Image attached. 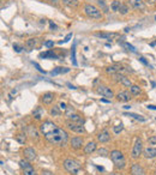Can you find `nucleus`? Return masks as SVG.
<instances>
[{
	"label": "nucleus",
	"mask_w": 156,
	"mask_h": 175,
	"mask_svg": "<svg viewBox=\"0 0 156 175\" xmlns=\"http://www.w3.org/2000/svg\"><path fill=\"white\" fill-rule=\"evenodd\" d=\"M40 131L43 134V137L46 138V140L53 145L64 146L69 140V133L52 121L42 122L40 126Z\"/></svg>",
	"instance_id": "nucleus-1"
},
{
	"label": "nucleus",
	"mask_w": 156,
	"mask_h": 175,
	"mask_svg": "<svg viewBox=\"0 0 156 175\" xmlns=\"http://www.w3.org/2000/svg\"><path fill=\"white\" fill-rule=\"evenodd\" d=\"M64 168L72 175H77L80 172V169H82L79 162L73 160V158H66L64 161Z\"/></svg>",
	"instance_id": "nucleus-2"
},
{
	"label": "nucleus",
	"mask_w": 156,
	"mask_h": 175,
	"mask_svg": "<svg viewBox=\"0 0 156 175\" xmlns=\"http://www.w3.org/2000/svg\"><path fill=\"white\" fill-rule=\"evenodd\" d=\"M110 158L113 161V163L115 164V167L119 169H123L126 166V161H125L124 153L120 151V150H113L110 151Z\"/></svg>",
	"instance_id": "nucleus-3"
},
{
	"label": "nucleus",
	"mask_w": 156,
	"mask_h": 175,
	"mask_svg": "<svg viewBox=\"0 0 156 175\" xmlns=\"http://www.w3.org/2000/svg\"><path fill=\"white\" fill-rule=\"evenodd\" d=\"M84 13H85L89 18H93V19H102V12L99 7H96L95 5L91 4H85L84 5Z\"/></svg>",
	"instance_id": "nucleus-4"
},
{
	"label": "nucleus",
	"mask_w": 156,
	"mask_h": 175,
	"mask_svg": "<svg viewBox=\"0 0 156 175\" xmlns=\"http://www.w3.org/2000/svg\"><path fill=\"white\" fill-rule=\"evenodd\" d=\"M19 167L22 169L24 175H37L34 167L30 164V162L27 160H21L19 161Z\"/></svg>",
	"instance_id": "nucleus-5"
},
{
	"label": "nucleus",
	"mask_w": 156,
	"mask_h": 175,
	"mask_svg": "<svg viewBox=\"0 0 156 175\" xmlns=\"http://www.w3.org/2000/svg\"><path fill=\"white\" fill-rule=\"evenodd\" d=\"M142 151H143V144H142V140L139 138H136L134 140V144H133L132 151H131V157L133 160H137L142 155Z\"/></svg>",
	"instance_id": "nucleus-6"
},
{
	"label": "nucleus",
	"mask_w": 156,
	"mask_h": 175,
	"mask_svg": "<svg viewBox=\"0 0 156 175\" xmlns=\"http://www.w3.org/2000/svg\"><path fill=\"white\" fill-rule=\"evenodd\" d=\"M66 126H67V129H70V131L76 132V133H84V132H85L83 124H79V122L67 120V121H66Z\"/></svg>",
	"instance_id": "nucleus-7"
},
{
	"label": "nucleus",
	"mask_w": 156,
	"mask_h": 175,
	"mask_svg": "<svg viewBox=\"0 0 156 175\" xmlns=\"http://www.w3.org/2000/svg\"><path fill=\"white\" fill-rule=\"evenodd\" d=\"M97 92L103 96V97H107V99H112V97H114V94L112 91V89L108 88L107 85H99L97 86Z\"/></svg>",
	"instance_id": "nucleus-8"
},
{
	"label": "nucleus",
	"mask_w": 156,
	"mask_h": 175,
	"mask_svg": "<svg viewBox=\"0 0 156 175\" xmlns=\"http://www.w3.org/2000/svg\"><path fill=\"white\" fill-rule=\"evenodd\" d=\"M127 4L133 10H139V11H144L145 10V4L142 0H127Z\"/></svg>",
	"instance_id": "nucleus-9"
},
{
	"label": "nucleus",
	"mask_w": 156,
	"mask_h": 175,
	"mask_svg": "<svg viewBox=\"0 0 156 175\" xmlns=\"http://www.w3.org/2000/svg\"><path fill=\"white\" fill-rule=\"evenodd\" d=\"M23 155H24V158L27 161H34L36 158V151L34 150V148H25L23 150Z\"/></svg>",
	"instance_id": "nucleus-10"
},
{
	"label": "nucleus",
	"mask_w": 156,
	"mask_h": 175,
	"mask_svg": "<svg viewBox=\"0 0 156 175\" xmlns=\"http://www.w3.org/2000/svg\"><path fill=\"white\" fill-rule=\"evenodd\" d=\"M131 96H132L131 92H129L125 90V91H120L119 94H118L117 99H118V101H120V102H129L130 100L132 99Z\"/></svg>",
	"instance_id": "nucleus-11"
},
{
	"label": "nucleus",
	"mask_w": 156,
	"mask_h": 175,
	"mask_svg": "<svg viewBox=\"0 0 156 175\" xmlns=\"http://www.w3.org/2000/svg\"><path fill=\"white\" fill-rule=\"evenodd\" d=\"M131 175H145V172L139 163H133L131 166Z\"/></svg>",
	"instance_id": "nucleus-12"
},
{
	"label": "nucleus",
	"mask_w": 156,
	"mask_h": 175,
	"mask_svg": "<svg viewBox=\"0 0 156 175\" xmlns=\"http://www.w3.org/2000/svg\"><path fill=\"white\" fill-rule=\"evenodd\" d=\"M109 139H110V134H109V132L107 129H103L97 134V140L100 143H107Z\"/></svg>",
	"instance_id": "nucleus-13"
},
{
	"label": "nucleus",
	"mask_w": 156,
	"mask_h": 175,
	"mask_svg": "<svg viewBox=\"0 0 156 175\" xmlns=\"http://www.w3.org/2000/svg\"><path fill=\"white\" fill-rule=\"evenodd\" d=\"M70 144L73 149L78 150V149H80V148H82V145H83V138L82 137H73L70 140Z\"/></svg>",
	"instance_id": "nucleus-14"
},
{
	"label": "nucleus",
	"mask_w": 156,
	"mask_h": 175,
	"mask_svg": "<svg viewBox=\"0 0 156 175\" xmlns=\"http://www.w3.org/2000/svg\"><path fill=\"white\" fill-rule=\"evenodd\" d=\"M95 151H96V143H95V142H89V143L84 146V153H85V155H91V153Z\"/></svg>",
	"instance_id": "nucleus-15"
},
{
	"label": "nucleus",
	"mask_w": 156,
	"mask_h": 175,
	"mask_svg": "<svg viewBox=\"0 0 156 175\" xmlns=\"http://www.w3.org/2000/svg\"><path fill=\"white\" fill-rule=\"evenodd\" d=\"M143 155H144L145 158H155L156 148H147V149L143 151Z\"/></svg>",
	"instance_id": "nucleus-16"
},
{
	"label": "nucleus",
	"mask_w": 156,
	"mask_h": 175,
	"mask_svg": "<svg viewBox=\"0 0 156 175\" xmlns=\"http://www.w3.org/2000/svg\"><path fill=\"white\" fill-rule=\"evenodd\" d=\"M54 94L53 92H46V94H43V96H42V102L45 103V105H51L53 101H54Z\"/></svg>",
	"instance_id": "nucleus-17"
},
{
	"label": "nucleus",
	"mask_w": 156,
	"mask_h": 175,
	"mask_svg": "<svg viewBox=\"0 0 156 175\" xmlns=\"http://www.w3.org/2000/svg\"><path fill=\"white\" fill-rule=\"evenodd\" d=\"M121 71H123V67L117 66V65H113V66L106 67V72H107L108 75H117V73H120Z\"/></svg>",
	"instance_id": "nucleus-18"
},
{
	"label": "nucleus",
	"mask_w": 156,
	"mask_h": 175,
	"mask_svg": "<svg viewBox=\"0 0 156 175\" xmlns=\"http://www.w3.org/2000/svg\"><path fill=\"white\" fill-rule=\"evenodd\" d=\"M94 35H95V36H97V37L106 38V40H112L113 37H115V36H117V34H115V32H95Z\"/></svg>",
	"instance_id": "nucleus-19"
},
{
	"label": "nucleus",
	"mask_w": 156,
	"mask_h": 175,
	"mask_svg": "<svg viewBox=\"0 0 156 175\" xmlns=\"http://www.w3.org/2000/svg\"><path fill=\"white\" fill-rule=\"evenodd\" d=\"M40 58H43V59H58V55L53 51H47L45 53L40 54Z\"/></svg>",
	"instance_id": "nucleus-20"
},
{
	"label": "nucleus",
	"mask_w": 156,
	"mask_h": 175,
	"mask_svg": "<svg viewBox=\"0 0 156 175\" xmlns=\"http://www.w3.org/2000/svg\"><path fill=\"white\" fill-rule=\"evenodd\" d=\"M32 115H34V118H35L36 120H41L42 116H43V109H42L41 107H36V108L34 109V112H32Z\"/></svg>",
	"instance_id": "nucleus-21"
},
{
	"label": "nucleus",
	"mask_w": 156,
	"mask_h": 175,
	"mask_svg": "<svg viewBox=\"0 0 156 175\" xmlns=\"http://www.w3.org/2000/svg\"><path fill=\"white\" fill-rule=\"evenodd\" d=\"M67 72H70V69H67V67H55L51 75L56 76V75H62V73H67Z\"/></svg>",
	"instance_id": "nucleus-22"
},
{
	"label": "nucleus",
	"mask_w": 156,
	"mask_h": 175,
	"mask_svg": "<svg viewBox=\"0 0 156 175\" xmlns=\"http://www.w3.org/2000/svg\"><path fill=\"white\" fill-rule=\"evenodd\" d=\"M62 1V4L65 5V6H69V7H73V8H76L79 5V1L78 0H61Z\"/></svg>",
	"instance_id": "nucleus-23"
},
{
	"label": "nucleus",
	"mask_w": 156,
	"mask_h": 175,
	"mask_svg": "<svg viewBox=\"0 0 156 175\" xmlns=\"http://www.w3.org/2000/svg\"><path fill=\"white\" fill-rule=\"evenodd\" d=\"M121 5H123L121 1L114 0V1L110 4V8H112V11H114V12H119V10H120V7H121Z\"/></svg>",
	"instance_id": "nucleus-24"
},
{
	"label": "nucleus",
	"mask_w": 156,
	"mask_h": 175,
	"mask_svg": "<svg viewBox=\"0 0 156 175\" xmlns=\"http://www.w3.org/2000/svg\"><path fill=\"white\" fill-rule=\"evenodd\" d=\"M36 42H37L36 38H29V40H27V42H25V47L30 51V49H32L34 47L36 46Z\"/></svg>",
	"instance_id": "nucleus-25"
},
{
	"label": "nucleus",
	"mask_w": 156,
	"mask_h": 175,
	"mask_svg": "<svg viewBox=\"0 0 156 175\" xmlns=\"http://www.w3.org/2000/svg\"><path fill=\"white\" fill-rule=\"evenodd\" d=\"M28 134H29L31 138H35V139L39 138V133H37L36 129H34V126H28Z\"/></svg>",
	"instance_id": "nucleus-26"
},
{
	"label": "nucleus",
	"mask_w": 156,
	"mask_h": 175,
	"mask_svg": "<svg viewBox=\"0 0 156 175\" xmlns=\"http://www.w3.org/2000/svg\"><path fill=\"white\" fill-rule=\"evenodd\" d=\"M69 120H72V121H76V122H79V124H84V119L80 116V115H78V114H72L69 118Z\"/></svg>",
	"instance_id": "nucleus-27"
},
{
	"label": "nucleus",
	"mask_w": 156,
	"mask_h": 175,
	"mask_svg": "<svg viewBox=\"0 0 156 175\" xmlns=\"http://www.w3.org/2000/svg\"><path fill=\"white\" fill-rule=\"evenodd\" d=\"M60 113H61V109L59 108V106H55L51 109V114L53 115V116H59Z\"/></svg>",
	"instance_id": "nucleus-28"
},
{
	"label": "nucleus",
	"mask_w": 156,
	"mask_h": 175,
	"mask_svg": "<svg viewBox=\"0 0 156 175\" xmlns=\"http://www.w3.org/2000/svg\"><path fill=\"white\" fill-rule=\"evenodd\" d=\"M125 116H132L134 119H137V120H139V121H145V119L143 118V116H140L138 114H134V113H125Z\"/></svg>",
	"instance_id": "nucleus-29"
},
{
	"label": "nucleus",
	"mask_w": 156,
	"mask_h": 175,
	"mask_svg": "<svg viewBox=\"0 0 156 175\" xmlns=\"http://www.w3.org/2000/svg\"><path fill=\"white\" fill-rule=\"evenodd\" d=\"M75 112H76V110H75V108H73V107L67 106V109L65 110V116H66V118H70L72 114H75Z\"/></svg>",
	"instance_id": "nucleus-30"
},
{
	"label": "nucleus",
	"mask_w": 156,
	"mask_h": 175,
	"mask_svg": "<svg viewBox=\"0 0 156 175\" xmlns=\"http://www.w3.org/2000/svg\"><path fill=\"white\" fill-rule=\"evenodd\" d=\"M129 11H130V8H129V6H127L126 4H123V5H121V7H120V10H119L120 15H127V13H129Z\"/></svg>",
	"instance_id": "nucleus-31"
},
{
	"label": "nucleus",
	"mask_w": 156,
	"mask_h": 175,
	"mask_svg": "<svg viewBox=\"0 0 156 175\" xmlns=\"http://www.w3.org/2000/svg\"><path fill=\"white\" fill-rule=\"evenodd\" d=\"M130 92H131L132 95H138L140 92V88L138 85H132V86L130 88Z\"/></svg>",
	"instance_id": "nucleus-32"
},
{
	"label": "nucleus",
	"mask_w": 156,
	"mask_h": 175,
	"mask_svg": "<svg viewBox=\"0 0 156 175\" xmlns=\"http://www.w3.org/2000/svg\"><path fill=\"white\" fill-rule=\"evenodd\" d=\"M16 140H17L19 144H24V143L27 142V138H25L24 134H17V136H16Z\"/></svg>",
	"instance_id": "nucleus-33"
},
{
	"label": "nucleus",
	"mask_w": 156,
	"mask_h": 175,
	"mask_svg": "<svg viewBox=\"0 0 156 175\" xmlns=\"http://www.w3.org/2000/svg\"><path fill=\"white\" fill-rule=\"evenodd\" d=\"M97 4H99V6L102 8L103 12H108V7H107V5L105 4V0H97Z\"/></svg>",
	"instance_id": "nucleus-34"
},
{
	"label": "nucleus",
	"mask_w": 156,
	"mask_h": 175,
	"mask_svg": "<svg viewBox=\"0 0 156 175\" xmlns=\"http://www.w3.org/2000/svg\"><path fill=\"white\" fill-rule=\"evenodd\" d=\"M121 46L124 47V48H126L127 51H131V52H133V53L136 52V48H134V47H133L132 45H130V43H126V42H123V43H121Z\"/></svg>",
	"instance_id": "nucleus-35"
},
{
	"label": "nucleus",
	"mask_w": 156,
	"mask_h": 175,
	"mask_svg": "<svg viewBox=\"0 0 156 175\" xmlns=\"http://www.w3.org/2000/svg\"><path fill=\"white\" fill-rule=\"evenodd\" d=\"M123 129H124V126H123V124H120V125H117V126L113 127V132H114L115 134H119Z\"/></svg>",
	"instance_id": "nucleus-36"
},
{
	"label": "nucleus",
	"mask_w": 156,
	"mask_h": 175,
	"mask_svg": "<svg viewBox=\"0 0 156 175\" xmlns=\"http://www.w3.org/2000/svg\"><path fill=\"white\" fill-rule=\"evenodd\" d=\"M71 37H72V32H70L69 35H66V37L64 38L62 41H60V42H59V45H62V43H66V42H69Z\"/></svg>",
	"instance_id": "nucleus-37"
},
{
	"label": "nucleus",
	"mask_w": 156,
	"mask_h": 175,
	"mask_svg": "<svg viewBox=\"0 0 156 175\" xmlns=\"http://www.w3.org/2000/svg\"><path fill=\"white\" fill-rule=\"evenodd\" d=\"M43 46L47 47V48H52V47L54 46V42L53 41H45L43 42Z\"/></svg>",
	"instance_id": "nucleus-38"
},
{
	"label": "nucleus",
	"mask_w": 156,
	"mask_h": 175,
	"mask_svg": "<svg viewBox=\"0 0 156 175\" xmlns=\"http://www.w3.org/2000/svg\"><path fill=\"white\" fill-rule=\"evenodd\" d=\"M13 49H15L17 53H19V52H22L23 47L21 46V45H18V43H15V45H13Z\"/></svg>",
	"instance_id": "nucleus-39"
},
{
	"label": "nucleus",
	"mask_w": 156,
	"mask_h": 175,
	"mask_svg": "<svg viewBox=\"0 0 156 175\" xmlns=\"http://www.w3.org/2000/svg\"><path fill=\"white\" fill-rule=\"evenodd\" d=\"M72 64L76 66L77 65V61H76V55H75V45L72 47Z\"/></svg>",
	"instance_id": "nucleus-40"
},
{
	"label": "nucleus",
	"mask_w": 156,
	"mask_h": 175,
	"mask_svg": "<svg viewBox=\"0 0 156 175\" xmlns=\"http://www.w3.org/2000/svg\"><path fill=\"white\" fill-rule=\"evenodd\" d=\"M148 143L150 145H156V136H153L148 139Z\"/></svg>",
	"instance_id": "nucleus-41"
},
{
	"label": "nucleus",
	"mask_w": 156,
	"mask_h": 175,
	"mask_svg": "<svg viewBox=\"0 0 156 175\" xmlns=\"http://www.w3.org/2000/svg\"><path fill=\"white\" fill-rule=\"evenodd\" d=\"M97 153H99V155H102V156H107V155H109L108 151H107L106 149H100V150H97Z\"/></svg>",
	"instance_id": "nucleus-42"
},
{
	"label": "nucleus",
	"mask_w": 156,
	"mask_h": 175,
	"mask_svg": "<svg viewBox=\"0 0 156 175\" xmlns=\"http://www.w3.org/2000/svg\"><path fill=\"white\" fill-rule=\"evenodd\" d=\"M32 65H34V66H35V67H36V69L39 70L40 72H42V73H46V72H45V71H43V70L41 69V66H40L39 64H37V62H34V61H32Z\"/></svg>",
	"instance_id": "nucleus-43"
},
{
	"label": "nucleus",
	"mask_w": 156,
	"mask_h": 175,
	"mask_svg": "<svg viewBox=\"0 0 156 175\" xmlns=\"http://www.w3.org/2000/svg\"><path fill=\"white\" fill-rule=\"evenodd\" d=\"M59 108H60L61 110H64V112H65V110L67 109V106H66L64 102H60V103H59Z\"/></svg>",
	"instance_id": "nucleus-44"
},
{
	"label": "nucleus",
	"mask_w": 156,
	"mask_h": 175,
	"mask_svg": "<svg viewBox=\"0 0 156 175\" xmlns=\"http://www.w3.org/2000/svg\"><path fill=\"white\" fill-rule=\"evenodd\" d=\"M41 175H55L53 172H49V170H42L41 172Z\"/></svg>",
	"instance_id": "nucleus-45"
},
{
	"label": "nucleus",
	"mask_w": 156,
	"mask_h": 175,
	"mask_svg": "<svg viewBox=\"0 0 156 175\" xmlns=\"http://www.w3.org/2000/svg\"><path fill=\"white\" fill-rule=\"evenodd\" d=\"M145 4H148V5H155L156 4V0H143Z\"/></svg>",
	"instance_id": "nucleus-46"
},
{
	"label": "nucleus",
	"mask_w": 156,
	"mask_h": 175,
	"mask_svg": "<svg viewBox=\"0 0 156 175\" xmlns=\"http://www.w3.org/2000/svg\"><path fill=\"white\" fill-rule=\"evenodd\" d=\"M49 27H51V29H56V28H58L56 24H54L53 22H49Z\"/></svg>",
	"instance_id": "nucleus-47"
},
{
	"label": "nucleus",
	"mask_w": 156,
	"mask_h": 175,
	"mask_svg": "<svg viewBox=\"0 0 156 175\" xmlns=\"http://www.w3.org/2000/svg\"><path fill=\"white\" fill-rule=\"evenodd\" d=\"M139 60L142 61V62H143V64H144V65H148V66H149L148 61L145 60V59H144V58H143V56H140V58H139Z\"/></svg>",
	"instance_id": "nucleus-48"
},
{
	"label": "nucleus",
	"mask_w": 156,
	"mask_h": 175,
	"mask_svg": "<svg viewBox=\"0 0 156 175\" xmlns=\"http://www.w3.org/2000/svg\"><path fill=\"white\" fill-rule=\"evenodd\" d=\"M148 108H149V109H156V106H153V105H149Z\"/></svg>",
	"instance_id": "nucleus-49"
},
{
	"label": "nucleus",
	"mask_w": 156,
	"mask_h": 175,
	"mask_svg": "<svg viewBox=\"0 0 156 175\" xmlns=\"http://www.w3.org/2000/svg\"><path fill=\"white\" fill-rule=\"evenodd\" d=\"M67 85H69V86H70V89H76V88H75V86H73V85H71L70 83H67Z\"/></svg>",
	"instance_id": "nucleus-50"
},
{
	"label": "nucleus",
	"mask_w": 156,
	"mask_h": 175,
	"mask_svg": "<svg viewBox=\"0 0 156 175\" xmlns=\"http://www.w3.org/2000/svg\"><path fill=\"white\" fill-rule=\"evenodd\" d=\"M150 46H151V47L156 46V41H154V42H151V43H150Z\"/></svg>",
	"instance_id": "nucleus-51"
},
{
	"label": "nucleus",
	"mask_w": 156,
	"mask_h": 175,
	"mask_svg": "<svg viewBox=\"0 0 156 175\" xmlns=\"http://www.w3.org/2000/svg\"><path fill=\"white\" fill-rule=\"evenodd\" d=\"M124 108H125V109H130L131 107H130V106H124Z\"/></svg>",
	"instance_id": "nucleus-52"
},
{
	"label": "nucleus",
	"mask_w": 156,
	"mask_h": 175,
	"mask_svg": "<svg viewBox=\"0 0 156 175\" xmlns=\"http://www.w3.org/2000/svg\"><path fill=\"white\" fill-rule=\"evenodd\" d=\"M49 1H52V2H56L58 0H49Z\"/></svg>",
	"instance_id": "nucleus-53"
},
{
	"label": "nucleus",
	"mask_w": 156,
	"mask_h": 175,
	"mask_svg": "<svg viewBox=\"0 0 156 175\" xmlns=\"http://www.w3.org/2000/svg\"><path fill=\"white\" fill-rule=\"evenodd\" d=\"M39 1H42V0H39Z\"/></svg>",
	"instance_id": "nucleus-54"
},
{
	"label": "nucleus",
	"mask_w": 156,
	"mask_h": 175,
	"mask_svg": "<svg viewBox=\"0 0 156 175\" xmlns=\"http://www.w3.org/2000/svg\"><path fill=\"white\" fill-rule=\"evenodd\" d=\"M155 19H156V17H155Z\"/></svg>",
	"instance_id": "nucleus-55"
}]
</instances>
